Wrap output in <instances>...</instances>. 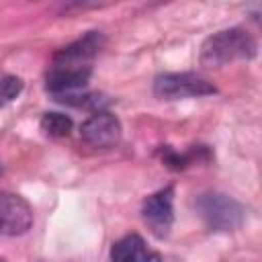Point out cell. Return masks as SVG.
Returning a JSON list of instances; mask_svg holds the SVG:
<instances>
[{
    "label": "cell",
    "mask_w": 262,
    "mask_h": 262,
    "mask_svg": "<svg viewBox=\"0 0 262 262\" xmlns=\"http://www.w3.org/2000/svg\"><path fill=\"white\" fill-rule=\"evenodd\" d=\"M256 39L239 27L223 29L211 35L201 47V66L219 68L233 59H250L256 55Z\"/></svg>",
    "instance_id": "6da1fadb"
},
{
    "label": "cell",
    "mask_w": 262,
    "mask_h": 262,
    "mask_svg": "<svg viewBox=\"0 0 262 262\" xmlns=\"http://www.w3.org/2000/svg\"><path fill=\"white\" fill-rule=\"evenodd\" d=\"M0 262H6V260H2V258H0Z\"/></svg>",
    "instance_id": "8fae6325"
},
{
    "label": "cell",
    "mask_w": 262,
    "mask_h": 262,
    "mask_svg": "<svg viewBox=\"0 0 262 262\" xmlns=\"http://www.w3.org/2000/svg\"><path fill=\"white\" fill-rule=\"evenodd\" d=\"M102 45H104L102 33L90 31L82 39L59 49L51 59V68H90V61L102 49Z\"/></svg>",
    "instance_id": "52a82bcc"
},
{
    "label": "cell",
    "mask_w": 262,
    "mask_h": 262,
    "mask_svg": "<svg viewBox=\"0 0 262 262\" xmlns=\"http://www.w3.org/2000/svg\"><path fill=\"white\" fill-rule=\"evenodd\" d=\"M215 86L199 74L180 72V74H162L154 82V94L162 100H178L190 96L215 94Z\"/></svg>",
    "instance_id": "3957f363"
},
{
    "label": "cell",
    "mask_w": 262,
    "mask_h": 262,
    "mask_svg": "<svg viewBox=\"0 0 262 262\" xmlns=\"http://www.w3.org/2000/svg\"><path fill=\"white\" fill-rule=\"evenodd\" d=\"M23 90V80L16 76H6L0 80V104L2 102H10L12 98L18 96V92Z\"/></svg>",
    "instance_id": "30bf717a"
},
{
    "label": "cell",
    "mask_w": 262,
    "mask_h": 262,
    "mask_svg": "<svg viewBox=\"0 0 262 262\" xmlns=\"http://www.w3.org/2000/svg\"><path fill=\"white\" fill-rule=\"evenodd\" d=\"M174 186H166L143 201L141 215L156 237H166L174 223Z\"/></svg>",
    "instance_id": "277c9868"
},
{
    "label": "cell",
    "mask_w": 262,
    "mask_h": 262,
    "mask_svg": "<svg viewBox=\"0 0 262 262\" xmlns=\"http://www.w3.org/2000/svg\"><path fill=\"white\" fill-rule=\"evenodd\" d=\"M111 262H162V256L147 248L141 235L129 233L113 244Z\"/></svg>",
    "instance_id": "ba28073f"
},
{
    "label": "cell",
    "mask_w": 262,
    "mask_h": 262,
    "mask_svg": "<svg viewBox=\"0 0 262 262\" xmlns=\"http://www.w3.org/2000/svg\"><path fill=\"white\" fill-rule=\"evenodd\" d=\"M33 225L31 205L14 192H0V235H23Z\"/></svg>",
    "instance_id": "8992f818"
},
{
    "label": "cell",
    "mask_w": 262,
    "mask_h": 262,
    "mask_svg": "<svg viewBox=\"0 0 262 262\" xmlns=\"http://www.w3.org/2000/svg\"><path fill=\"white\" fill-rule=\"evenodd\" d=\"M72 127H74L72 119L63 113H45L41 117V129L49 137H66L70 135Z\"/></svg>",
    "instance_id": "9c48e42d"
},
{
    "label": "cell",
    "mask_w": 262,
    "mask_h": 262,
    "mask_svg": "<svg viewBox=\"0 0 262 262\" xmlns=\"http://www.w3.org/2000/svg\"><path fill=\"white\" fill-rule=\"evenodd\" d=\"M196 209L207 227L213 231H233L244 223V207L235 199L221 192L203 194L196 201Z\"/></svg>",
    "instance_id": "7a4b0ae2"
},
{
    "label": "cell",
    "mask_w": 262,
    "mask_h": 262,
    "mask_svg": "<svg viewBox=\"0 0 262 262\" xmlns=\"http://www.w3.org/2000/svg\"><path fill=\"white\" fill-rule=\"evenodd\" d=\"M80 137L86 145L96 147V149L115 147L121 139V123L115 115L106 111H96L92 117H88L82 123Z\"/></svg>",
    "instance_id": "5b68a950"
}]
</instances>
